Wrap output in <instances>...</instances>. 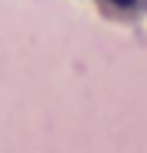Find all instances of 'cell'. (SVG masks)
<instances>
[{"mask_svg": "<svg viewBox=\"0 0 147 153\" xmlns=\"http://www.w3.org/2000/svg\"><path fill=\"white\" fill-rule=\"evenodd\" d=\"M109 3H115V7H122V10H131V7H137V0H109Z\"/></svg>", "mask_w": 147, "mask_h": 153, "instance_id": "6da1fadb", "label": "cell"}]
</instances>
